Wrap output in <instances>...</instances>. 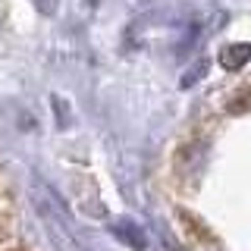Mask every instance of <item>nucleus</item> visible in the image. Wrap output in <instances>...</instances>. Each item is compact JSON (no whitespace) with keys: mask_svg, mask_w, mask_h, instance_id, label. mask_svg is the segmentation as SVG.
<instances>
[{"mask_svg":"<svg viewBox=\"0 0 251 251\" xmlns=\"http://www.w3.org/2000/svg\"><path fill=\"white\" fill-rule=\"evenodd\" d=\"M110 229H113V235L123 242V245H129V248H135V251H145L148 239H145V232H141L138 223H129V220H123V223H113Z\"/></svg>","mask_w":251,"mask_h":251,"instance_id":"obj_1","label":"nucleus"},{"mask_svg":"<svg viewBox=\"0 0 251 251\" xmlns=\"http://www.w3.org/2000/svg\"><path fill=\"white\" fill-rule=\"evenodd\" d=\"M251 60V44H229L220 50V63L223 69H242Z\"/></svg>","mask_w":251,"mask_h":251,"instance_id":"obj_2","label":"nucleus"},{"mask_svg":"<svg viewBox=\"0 0 251 251\" xmlns=\"http://www.w3.org/2000/svg\"><path fill=\"white\" fill-rule=\"evenodd\" d=\"M201 73H207V60L195 63V66H192V69H188V73L182 75V88H192V85H195V82L201 78Z\"/></svg>","mask_w":251,"mask_h":251,"instance_id":"obj_3","label":"nucleus"},{"mask_svg":"<svg viewBox=\"0 0 251 251\" xmlns=\"http://www.w3.org/2000/svg\"><path fill=\"white\" fill-rule=\"evenodd\" d=\"M31 3H35V10H38V13L53 16V13H57V6H60V0H31Z\"/></svg>","mask_w":251,"mask_h":251,"instance_id":"obj_4","label":"nucleus"}]
</instances>
